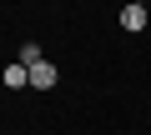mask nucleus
<instances>
[{
    "label": "nucleus",
    "mask_w": 151,
    "mask_h": 135,
    "mask_svg": "<svg viewBox=\"0 0 151 135\" xmlns=\"http://www.w3.org/2000/svg\"><path fill=\"white\" fill-rule=\"evenodd\" d=\"M40 60H45V55H40V45H35V40H30V45H20V65H25V70H30V65H40Z\"/></svg>",
    "instance_id": "20e7f679"
},
{
    "label": "nucleus",
    "mask_w": 151,
    "mask_h": 135,
    "mask_svg": "<svg viewBox=\"0 0 151 135\" xmlns=\"http://www.w3.org/2000/svg\"><path fill=\"white\" fill-rule=\"evenodd\" d=\"M146 20H151L146 5H126V10H121V30H146Z\"/></svg>",
    "instance_id": "f03ea898"
},
{
    "label": "nucleus",
    "mask_w": 151,
    "mask_h": 135,
    "mask_svg": "<svg viewBox=\"0 0 151 135\" xmlns=\"http://www.w3.org/2000/svg\"><path fill=\"white\" fill-rule=\"evenodd\" d=\"M60 75H55V65L50 60H40V65H30V90H50Z\"/></svg>",
    "instance_id": "f257e3e1"
},
{
    "label": "nucleus",
    "mask_w": 151,
    "mask_h": 135,
    "mask_svg": "<svg viewBox=\"0 0 151 135\" xmlns=\"http://www.w3.org/2000/svg\"><path fill=\"white\" fill-rule=\"evenodd\" d=\"M5 85H10V90H25V85H30V70H25L20 60H15V65H5Z\"/></svg>",
    "instance_id": "7ed1b4c3"
}]
</instances>
